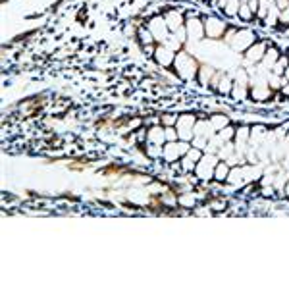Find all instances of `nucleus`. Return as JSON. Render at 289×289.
Instances as JSON below:
<instances>
[{
    "label": "nucleus",
    "instance_id": "obj_1",
    "mask_svg": "<svg viewBox=\"0 0 289 289\" xmlns=\"http://www.w3.org/2000/svg\"><path fill=\"white\" fill-rule=\"evenodd\" d=\"M174 68H176L178 75L183 77V79H191V77L197 75V72H199V64L195 62V58H191L187 52H178L176 54Z\"/></svg>",
    "mask_w": 289,
    "mask_h": 289
},
{
    "label": "nucleus",
    "instance_id": "obj_2",
    "mask_svg": "<svg viewBox=\"0 0 289 289\" xmlns=\"http://www.w3.org/2000/svg\"><path fill=\"white\" fill-rule=\"evenodd\" d=\"M228 31V25L222 18L218 16H210L204 19V35L210 37V39H222Z\"/></svg>",
    "mask_w": 289,
    "mask_h": 289
},
{
    "label": "nucleus",
    "instance_id": "obj_3",
    "mask_svg": "<svg viewBox=\"0 0 289 289\" xmlns=\"http://www.w3.org/2000/svg\"><path fill=\"white\" fill-rule=\"evenodd\" d=\"M195 124H197L195 114H183L178 118L176 129H178V135L181 141H191L193 135H195Z\"/></svg>",
    "mask_w": 289,
    "mask_h": 289
},
{
    "label": "nucleus",
    "instance_id": "obj_4",
    "mask_svg": "<svg viewBox=\"0 0 289 289\" xmlns=\"http://www.w3.org/2000/svg\"><path fill=\"white\" fill-rule=\"evenodd\" d=\"M256 43V37H254V33L253 31H249V29H245V31H239L237 29V33H235V37L232 39V45L235 50H241V52H245L249 47H253Z\"/></svg>",
    "mask_w": 289,
    "mask_h": 289
},
{
    "label": "nucleus",
    "instance_id": "obj_5",
    "mask_svg": "<svg viewBox=\"0 0 289 289\" xmlns=\"http://www.w3.org/2000/svg\"><path fill=\"white\" fill-rule=\"evenodd\" d=\"M185 31H187V35H189V39H191V41H199V39H202V37H204V21H200L199 18H193V16H189L187 25H185Z\"/></svg>",
    "mask_w": 289,
    "mask_h": 289
},
{
    "label": "nucleus",
    "instance_id": "obj_6",
    "mask_svg": "<svg viewBox=\"0 0 289 289\" xmlns=\"http://www.w3.org/2000/svg\"><path fill=\"white\" fill-rule=\"evenodd\" d=\"M266 50H268V43H264V41L254 43L253 47H249L247 50H245V58H247V62H249V64H256L258 60H262V58H264Z\"/></svg>",
    "mask_w": 289,
    "mask_h": 289
},
{
    "label": "nucleus",
    "instance_id": "obj_7",
    "mask_svg": "<svg viewBox=\"0 0 289 289\" xmlns=\"http://www.w3.org/2000/svg\"><path fill=\"white\" fill-rule=\"evenodd\" d=\"M154 60H156L160 66H174L176 52H174L172 48H168L166 45H160V47L154 50Z\"/></svg>",
    "mask_w": 289,
    "mask_h": 289
},
{
    "label": "nucleus",
    "instance_id": "obj_8",
    "mask_svg": "<svg viewBox=\"0 0 289 289\" xmlns=\"http://www.w3.org/2000/svg\"><path fill=\"white\" fill-rule=\"evenodd\" d=\"M212 75H216L212 68H208V66H199L197 77H199V83H200V85H210V83H212V79H210Z\"/></svg>",
    "mask_w": 289,
    "mask_h": 289
},
{
    "label": "nucleus",
    "instance_id": "obj_9",
    "mask_svg": "<svg viewBox=\"0 0 289 289\" xmlns=\"http://www.w3.org/2000/svg\"><path fill=\"white\" fill-rule=\"evenodd\" d=\"M226 126H230L228 116H224V114H214V116L210 118V129H212V131H220V129H224Z\"/></svg>",
    "mask_w": 289,
    "mask_h": 289
},
{
    "label": "nucleus",
    "instance_id": "obj_10",
    "mask_svg": "<svg viewBox=\"0 0 289 289\" xmlns=\"http://www.w3.org/2000/svg\"><path fill=\"white\" fill-rule=\"evenodd\" d=\"M164 19H166V25L170 27V29H180V27H183V18L178 14V12H170L168 16H164Z\"/></svg>",
    "mask_w": 289,
    "mask_h": 289
},
{
    "label": "nucleus",
    "instance_id": "obj_11",
    "mask_svg": "<svg viewBox=\"0 0 289 289\" xmlns=\"http://www.w3.org/2000/svg\"><path fill=\"white\" fill-rule=\"evenodd\" d=\"M278 60H280V52H278V48H276V47H268L266 54H264V58H262L264 66H266V68H274V64H276Z\"/></svg>",
    "mask_w": 289,
    "mask_h": 289
},
{
    "label": "nucleus",
    "instance_id": "obj_12",
    "mask_svg": "<svg viewBox=\"0 0 289 289\" xmlns=\"http://www.w3.org/2000/svg\"><path fill=\"white\" fill-rule=\"evenodd\" d=\"M228 176H230V166L226 162H218L214 168V180L224 181V180H228Z\"/></svg>",
    "mask_w": 289,
    "mask_h": 289
},
{
    "label": "nucleus",
    "instance_id": "obj_13",
    "mask_svg": "<svg viewBox=\"0 0 289 289\" xmlns=\"http://www.w3.org/2000/svg\"><path fill=\"white\" fill-rule=\"evenodd\" d=\"M251 96H253L254 100H268V98L272 96V91H270L268 87H254Z\"/></svg>",
    "mask_w": 289,
    "mask_h": 289
},
{
    "label": "nucleus",
    "instance_id": "obj_14",
    "mask_svg": "<svg viewBox=\"0 0 289 289\" xmlns=\"http://www.w3.org/2000/svg\"><path fill=\"white\" fill-rule=\"evenodd\" d=\"M237 16H239L243 21H251L254 14H253V10L249 8V4H241V6H239V12H237Z\"/></svg>",
    "mask_w": 289,
    "mask_h": 289
},
{
    "label": "nucleus",
    "instance_id": "obj_15",
    "mask_svg": "<svg viewBox=\"0 0 289 289\" xmlns=\"http://www.w3.org/2000/svg\"><path fill=\"white\" fill-rule=\"evenodd\" d=\"M218 91H220L222 95H228V93L232 91V79H230V77H222V75H220V85H218Z\"/></svg>",
    "mask_w": 289,
    "mask_h": 289
},
{
    "label": "nucleus",
    "instance_id": "obj_16",
    "mask_svg": "<svg viewBox=\"0 0 289 289\" xmlns=\"http://www.w3.org/2000/svg\"><path fill=\"white\" fill-rule=\"evenodd\" d=\"M178 118H180V116H176V114H164V116L160 118V122H162L164 127H174V126L178 124Z\"/></svg>",
    "mask_w": 289,
    "mask_h": 289
},
{
    "label": "nucleus",
    "instance_id": "obj_17",
    "mask_svg": "<svg viewBox=\"0 0 289 289\" xmlns=\"http://www.w3.org/2000/svg\"><path fill=\"white\" fill-rule=\"evenodd\" d=\"M239 2L237 0H228V4H226V8H224V12L228 14V16H237V12H239Z\"/></svg>",
    "mask_w": 289,
    "mask_h": 289
},
{
    "label": "nucleus",
    "instance_id": "obj_18",
    "mask_svg": "<svg viewBox=\"0 0 289 289\" xmlns=\"http://www.w3.org/2000/svg\"><path fill=\"white\" fill-rule=\"evenodd\" d=\"M280 93H282V96H284V98H289V83H286V85L280 89Z\"/></svg>",
    "mask_w": 289,
    "mask_h": 289
},
{
    "label": "nucleus",
    "instance_id": "obj_19",
    "mask_svg": "<svg viewBox=\"0 0 289 289\" xmlns=\"http://www.w3.org/2000/svg\"><path fill=\"white\" fill-rule=\"evenodd\" d=\"M202 2H210V0H202Z\"/></svg>",
    "mask_w": 289,
    "mask_h": 289
}]
</instances>
